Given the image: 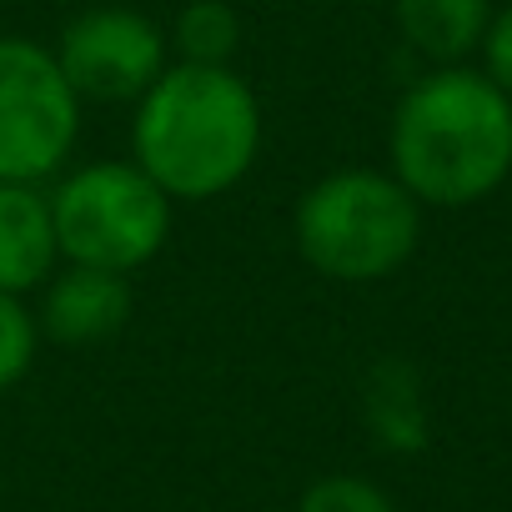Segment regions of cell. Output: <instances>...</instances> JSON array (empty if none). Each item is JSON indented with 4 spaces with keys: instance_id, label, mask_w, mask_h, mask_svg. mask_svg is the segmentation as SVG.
Listing matches in <instances>:
<instances>
[{
    "instance_id": "5b68a950",
    "label": "cell",
    "mask_w": 512,
    "mask_h": 512,
    "mask_svg": "<svg viewBox=\"0 0 512 512\" xmlns=\"http://www.w3.org/2000/svg\"><path fill=\"white\" fill-rule=\"evenodd\" d=\"M81 136V96L56 56L26 36H0V181L41 186Z\"/></svg>"
},
{
    "instance_id": "8fae6325",
    "label": "cell",
    "mask_w": 512,
    "mask_h": 512,
    "mask_svg": "<svg viewBox=\"0 0 512 512\" xmlns=\"http://www.w3.org/2000/svg\"><path fill=\"white\" fill-rule=\"evenodd\" d=\"M36 347H41L36 312L26 307V297H6V292H0V392L16 387L36 367Z\"/></svg>"
},
{
    "instance_id": "6da1fadb",
    "label": "cell",
    "mask_w": 512,
    "mask_h": 512,
    "mask_svg": "<svg viewBox=\"0 0 512 512\" xmlns=\"http://www.w3.org/2000/svg\"><path fill=\"white\" fill-rule=\"evenodd\" d=\"M262 156V101L231 66L171 61L136 101L131 161L171 201H216Z\"/></svg>"
},
{
    "instance_id": "4fadbf2b",
    "label": "cell",
    "mask_w": 512,
    "mask_h": 512,
    "mask_svg": "<svg viewBox=\"0 0 512 512\" xmlns=\"http://www.w3.org/2000/svg\"><path fill=\"white\" fill-rule=\"evenodd\" d=\"M477 51H482V76L497 91L512 96V6L492 11V26H487V36H482Z\"/></svg>"
},
{
    "instance_id": "7c38bea8",
    "label": "cell",
    "mask_w": 512,
    "mask_h": 512,
    "mask_svg": "<svg viewBox=\"0 0 512 512\" xmlns=\"http://www.w3.org/2000/svg\"><path fill=\"white\" fill-rule=\"evenodd\" d=\"M297 512H397V507L377 482L352 477V472H332V477H322L302 492Z\"/></svg>"
},
{
    "instance_id": "8992f818",
    "label": "cell",
    "mask_w": 512,
    "mask_h": 512,
    "mask_svg": "<svg viewBox=\"0 0 512 512\" xmlns=\"http://www.w3.org/2000/svg\"><path fill=\"white\" fill-rule=\"evenodd\" d=\"M166 51L171 41L151 16L131 6H96L61 31L51 56L81 101L111 106V101H141L151 81L171 66Z\"/></svg>"
},
{
    "instance_id": "30bf717a",
    "label": "cell",
    "mask_w": 512,
    "mask_h": 512,
    "mask_svg": "<svg viewBox=\"0 0 512 512\" xmlns=\"http://www.w3.org/2000/svg\"><path fill=\"white\" fill-rule=\"evenodd\" d=\"M176 61L191 66H231L236 46H241V16L226 6V0H186L176 31H171Z\"/></svg>"
},
{
    "instance_id": "52a82bcc",
    "label": "cell",
    "mask_w": 512,
    "mask_h": 512,
    "mask_svg": "<svg viewBox=\"0 0 512 512\" xmlns=\"http://www.w3.org/2000/svg\"><path fill=\"white\" fill-rule=\"evenodd\" d=\"M126 322H131V287L116 272H96V267H71L66 262L41 287L36 327L51 342H66V347L111 342Z\"/></svg>"
},
{
    "instance_id": "9c48e42d",
    "label": "cell",
    "mask_w": 512,
    "mask_h": 512,
    "mask_svg": "<svg viewBox=\"0 0 512 512\" xmlns=\"http://www.w3.org/2000/svg\"><path fill=\"white\" fill-rule=\"evenodd\" d=\"M392 16L417 56L432 66H462L492 26V0H392Z\"/></svg>"
},
{
    "instance_id": "277c9868",
    "label": "cell",
    "mask_w": 512,
    "mask_h": 512,
    "mask_svg": "<svg viewBox=\"0 0 512 512\" xmlns=\"http://www.w3.org/2000/svg\"><path fill=\"white\" fill-rule=\"evenodd\" d=\"M171 196L136 161H91L51 191L61 262L131 277L171 236Z\"/></svg>"
},
{
    "instance_id": "ba28073f",
    "label": "cell",
    "mask_w": 512,
    "mask_h": 512,
    "mask_svg": "<svg viewBox=\"0 0 512 512\" xmlns=\"http://www.w3.org/2000/svg\"><path fill=\"white\" fill-rule=\"evenodd\" d=\"M61 262L51 196L26 181H0V292L26 297L51 282Z\"/></svg>"
},
{
    "instance_id": "7a4b0ae2",
    "label": "cell",
    "mask_w": 512,
    "mask_h": 512,
    "mask_svg": "<svg viewBox=\"0 0 512 512\" xmlns=\"http://www.w3.org/2000/svg\"><path fill=\"white\" fill-rule=\"evenodd\" d=\"M387 156L422 206H477L512 176V96L472 66H437L397 101Z\"/></svg>"
},
{
    "instance_id": "3957f363",
    "label": "cell",
    "mask_w": 512,
    "mask_h": 512,
    "mask_svg": "<svg viewBox=\"0 0 512 512\" xmlns=\"http://www.w3.org/2000/svg\"><path fill=\"white\" fill-rule=\"evenodd\" d=\"M292 236L312 272L367 287L407 267L422 241V201L392 171L347 166L297 196Z\"/></svg>"
}]
</instances>
